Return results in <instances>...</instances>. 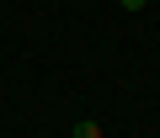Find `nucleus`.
I'll return each instance as SVG.
<instances>
[{"mask_svg": "<svg viewBox=\"0 0 160 138\" xmlns=\"http://www.w3.org/2000/svg\"><path fill=\"white\" fill-rule=\"evenodd\" d=\"M75 138H102V127H96V122L86 117V122H75Z\"/></svg>", "mask_w": 160, "mask_h": 138, "instance_id": "1", "label": "nucleus"}, {"mask_svg": "<svg viewBox=\"0 0 160 138\" xmlns=\"http://www.w3.org/2000/svg\"><path fill=\"white\" fill-rule=\"evenodd\" d=\"M118 6H123V11H144L149 0H118Z\"/></svg>", "mask_w": 160, "mask_h": 138, "instance_id": "2", "label": "nucleus"}]
</instances>
